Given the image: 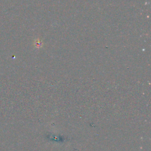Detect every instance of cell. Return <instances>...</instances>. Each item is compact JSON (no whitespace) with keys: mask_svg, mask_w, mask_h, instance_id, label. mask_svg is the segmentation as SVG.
<instances>
[{"mask_svg":"<svg viewBox=\"0 0 151 151\" xmlns=\"http://www.w3.org/2000/svg\"><path fill=\"white\" fill-rule=\"evenodd\" d=\"M34 46L37 48H40L43 46V42L40 39H37L34 42Z\"/></svg>","mask_w":151,"mask_h":151,"instance_id":"1","label":"cell"}]
</instances>
